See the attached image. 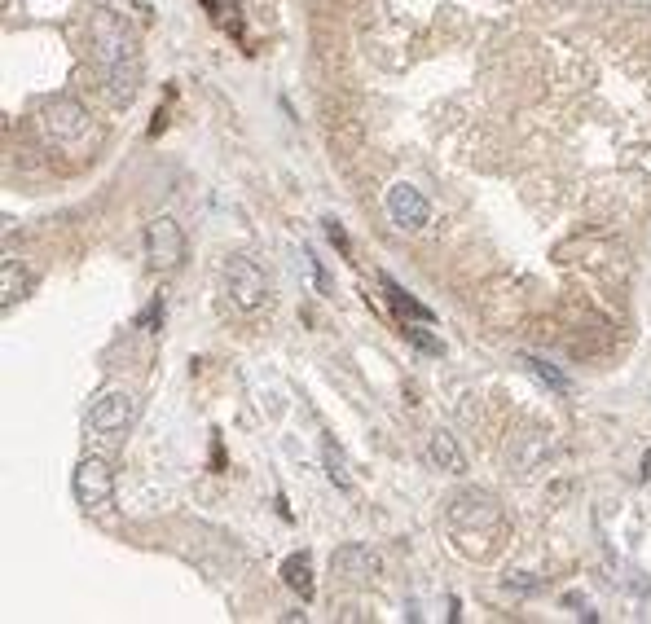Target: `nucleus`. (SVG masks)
Instances as JSON below:
<instances>
[{
  "instance_id": "f257e3e1",
  "label": "nucleus",
  "mask_w": 651,
  "mask_h": 624,
  "mask_svg": "<svg viewBox=\"0 0 651 624\" xmlns=\"http://www.w3.org/2000/svg\"><path fill=\"white\" fill-rule=\"evenodd\" d=\"M88 44H93V62H97V80L102 93L115 106H132L141 93V53L132 40L128 22L115 9H93L88 22Z\"/></svg>"
},
{
  "instance_id": "f03ea898",
  "label": "nucleus",
  "mask_w": 651,
  "mask_h": 624,
  "mask_svg": "<svg viewBox=\"0 0 651 624\" xmlns=\"http://www.w3.org/2000/svg\"><path fill=\"white\" fill-rule=\"evenodd\" d=\"M132 422H137V396L124 392V387L97 392L93 409H88V427H93L97 436H124Z\"/></svg>"
},
{
  "instance_id": "7ed1b4c3",
  "label": "nucleus",
  "mask_w": 651,
  "mask_h": 624,
  "mask_svg": "<svg viewBox=\"0 0 651 624\" xmlns=\"http://www.w3.org/2000/svg\"><path fill=\"white\" fill-rule=\"evenodd\" d=\"M225 286L229 295H234V304L242 312H256L264 299H269V282H264V269L256 260H247V255H229L225 264Z\"/></svg>"
},
{
  "instance_id": "20e7f679",
  "label": "nucleus",
  "mask_w": 651,
  "mask_h": 624,
  "mask_svg": "<svg viewBox=\"0 0 651 624\" xmlns=\"http://www.w3.org/2000/svg\"><path fill=\"white\" fill-rule=\"evenodd\" d=\"M40 128L53 146H75L88 132V110L80 102H71V97H53V102L40 110Z\"/></svg>"
},
{
  "instance_id": "39448f33",
  "label": "nucleus",
  "mask_w": 651,
  "mask_h": 624,
  "mask_svg": "<svg viewBox=\"0 0 651 624\" xmlns=\"http://www.w3.org/2000/svg\"><path fill=\"white\" fill-rule=\"evenodd\" d=\"M71 493H75V506L84 510L106 506L110 493H115V471L102 458H80L71 471Z\"/></svg>"
},
{
  "instance_id": "423d86ee",
  "label": "nucleus",
  "mask_w": 651,
  "mask_h": 624,
  "mask_svg": "<svg viewBox=\"0 0 651 624\" xmlns=\"http://www.w3.org/2000/svg\"><path fill=\"white\" fill-rule=\"evenodd\" d=\"M146 255L159 273H176L185 260V233L172 216H154L146 229Z\"/></svg>"
},
{
  "instance_id": "0eeeda50",
  "label": "nucleus",
  "mask_w": 651,
  "mask_h": 624,
  "mask_svg": "<svg viewBox=\"0 0 651 624\" xmlns=\"http://www.w3.org/2000/svg\"><path fill=\"white\" fill-rule=\"evenodd\" d=\"M383 207H388V220L396 229H423L427 216H432V207H427V198L418 194L414 185H392L388 198H383Z\"/></svg>"
},
{
  "instance_id": "6e6552de",
  "label": "nucleus",
  "mask_w": 651,
  "mask_h": 624,
  "mask_svg": "<svg viewBox=\"0 0 651 624\" xmlns=\"http://www.w3.org/2000/svg\"><path fill=\"white\" fill-rule=\"evenodd\" d=\"M449 523H458V528H467V523L489 528V523H498V501L489 493H480V488H467V493H458L449 501Z\"/></svg>"
},
{
  "instance_id": "1a4fd4ad",
  "label": "nucleus",
  "mask_w": 651,
  "mask_h": 624,
  "mask_svg": "<svg viewBox=\"0 0 651 624\" xmlns=\"http://www.w3.org/2000/svg\"><path fill=\"white\" fill-rule=\"evenodd\" d=\"M335 572L344 576V581H370V576L379 572V559L370 554V545L348 541V545H339L335 550Z\"/></svg>"
},
{
  "instance_id": "9d476101",
  "label": "nucleus",
  "mask_w": 651,
  "mask_h": 624,
  "mask_svg": "<svg viewBox=\"0 0 651 624\" xmlns=\"http://www.w3.org/2000/svg\"><path fill=\"white\" fill-rule=\"evenodd\" d=\"M427 458H432V466H440V471H449V475L467 471V458H462L458 440L449 436V431H432V436H427Z\"/></svg>"
},
{
  "instance_id": "9b49d317",
  "label": "nucleus",
  "mask_w": 651,
  "mask_h": 624,
  "mask_svg": "<svg viewBox=\"0 0 651 624\" xmlns=\"http://www.w3.org/2000/svg\"><path fill=\"white\" fill-rule=\"evenodd\" d=\"M282 581H286V589H295L304 603H313V563H308V554H291V559L282 563Z\"/></svg>"
},
{
  "instance_id": "f8f14e48",
  "label": "nucleus",
  "mask_w": 651,
  "mask_h": 624,
  "mask_svg": "<svg viewBox=\"0 0 651 624\" xmlns=\"http://www.w3.org/2000/svg\"><path fill=\"white\" fill-rule=\"evenodd\" d=\"M0 286H5V295H0V304H5V312L18 304V299H27L31 291V277L14 264V255H5V264H0Z\"/></svg>"
},
{
  "instance_id": "ddd939ff",
  "label": "nucleus",
  "mask_w": 651,
  "mask_h": 624,
  "mask_svg": "<svg viewBox=\"0 0 651 624\" xmlns=\"http://www.w3.org/2000/svg\"><path fill=\"white\" fill-rule=\"evenodd\" d=\"M379 282H383V291L392 295V304H396V312H401V317H414V321H432V308H423V304H418V299H410V295L401 291V286L392 282L388 273H383Z\"/></svg>"
},
{
  "instance_id": "4468645a",
  "label": "nucleus",
  "mask_w": 651,
  "mask_h": 624,
  "mask_svg": "<svg viewBox=\"0 0 651 624\" xmlns=\"http://www.w3.org/2000/svg\"><path fill=\"white\" fill-rule=\"evenodd\" d=\"M524 365H528V370H533L537 378H542L546 387H555V392H564V396H568V378L559 374V370H555V365H550V361H537V356H524Z\"/></svg>"
},
{
  "instance_id": "2eb2a0df",
  "label": "nucleus",
  "mask_w": 651,
  "mask_h": 624,
  "mask_svg": "<svg viewBox=\"0 0 651 624\" xmlns=\"http://www.w3.org/2000/svg\"><path fill=\"white\" fill-rule=\"evenodd\" d=\"M326 475L335 479L339 488H348V484H352V475H348V462H344V453H339L335 444H326Z\"/></svg>"
},
{
  "instance_id": "dca6fc26",
  "label": "nucleus",
  "mask_w": 651,
  "mask_h": 624,
  "mask_svg": "<svg viewBox=\"0 0 651 624\" xmlns=\"http://www.w3.org/2000/svg\"><path fill=\"white\" fill-rule=\"evenodd\" d=\"M326 238H330V242H335V247H339V251H344V255H348V233H344V229H339V220H326Z\"/></svg>"
},
{
  "instance_id": "f3484780",
  "label": "nucleus",
  "mask_w": 651,
  "mask_h": 624,
  "mask_svg": "<svg viewBox=\"0 0 651 624\" xmlns=\"http://www.w3.org/2000/svg\"><path fill=\"white\" fill-rule=\"evenodd\" d=\"M506 589H515V594H533L537 581H528V572H515L511 581H506Z\"/></svg>"
}]
</instances>
